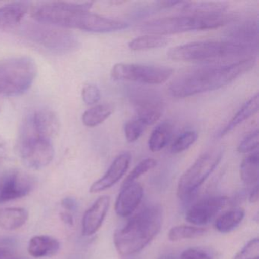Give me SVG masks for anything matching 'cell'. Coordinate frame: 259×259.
<instances>
[{"label":"cell","instance_id":"d4e9b609","mask_svg":"<svg viewBox=\"0 0 259 259\" xmlns=\"http://www.w3.org/2000/svg\"><path fill=\"white\" fill-rule=\"evenodd\" d=\"M174 127L169 122H163L157 125L148 140L149 149L152 152H158L165 148L172 137Z\"/></svg>","mask_w":259,"mask_h":259},{"label":"cell","instance_id":"4316f807","mask_svg":"<svg viewBox=\"0 0 259 259\" xmlns=\"http://www.w3.org/2000/svg\"><path fill=\"white\" fill-rule=\"evenodd\" d=\"M244 217L245 211L242 209L229 210L216 220L215 228L219 233H230L241 224Z\"/></svg>","mask_w":259,"mask_h":259},{"label":"cell","instance_id":"52a82bcc","mask_svg":"<svg viewBox=\"0 0 259 259\" xmlns=\"http://www.w3.org/2000/svg\"><path fill=\"white\" fill-rule=\"evenodd\" d=\"M223 152L213 149L204 152L181 176L177 184V196L182 201L192 198L211 175L222 159Z\"/></svg>","mask_w":259,"mask_h":259},{"label":"cell","instance_id":"836d02e7","mask_svg":"<svg viewBox=\"0 0 259 259\" xmlns=\"http://www.w3.org/2000/svg\"><path fill=\"white\" fill-rule=\"evenodd\" d=\"M233 259H259V239L250 240Z\"/></svg>","mask_w":259,"mask_h":259},{"label":"cell","instance_id":"5b68a950","mask_svg":"<svg viewBox=\"0 0 259 259\" xmlns=\"http://www.w3.org/2000/svg\"><path fill=\"white\" fill-rule=\"evenodd\" d=\"M233 15L223 13L218 15L186 14L146 21L137 27L141 32L154 35H167L194 31L215 29L231 23Z\"/></svg>","mask_w":259,"mask_h":259},{"label":"cell","instance_id":"b9f144b4","mask_svg":"<svg viewBox=\"0 0 259 259\" xmlns=\"http://www.w3.org/2000/svg\"><path fill=\"white\" fill-rule=\"evenodd\" d=\"M160 259H176V257H172L171 255L165 256V257H161Z\"/></svg>","mask_w":259,"mask_h":259},{"label":"cell","instance_id":"4fadbf2b","mask_svg":"<svg viewBox=\"0 0 259 259\" xmlns=\"http://www.w3.org/2000/svg\"><path fill=\"white\" fill-rule=\"evenodd\" d=\"M34 186V180L26 174L20 172L9 174L0 187V204L26 196Z\"/></svg>","mask_w":259,"mask_h":259},{"label":"cell","instance_id":"7c38bea8","mask_svg":"<svg viewBox=\"0 0 259 259\" xmlns=\"http://www.w3.org/2000/svg\"><path fill=\"white\" fill-rule=\"evenodd\" d=\"M228 201L226 196H211L203 198L192 206L186 214V220L193 225L204 226L209 224Z\"/></svg>","mask_w":259,"mask_h":259},{"label":"cell","instance_id":"e0dca14e","mask_svg":"<svg viewBox=\"0 0 259 259\" xmlns=\"http://www.w3.org/2000/svg\"><path fill=\"white\" fill-rule=\"evenodd\" d=\"M144 189L137 182L122 186L115 203V211L120 218L131 216L142 202Z\"/></svg>","mask_w":259,"mask_h":259},{"label":"cell","instance_id":"d590c367","mask_svg":"<svg viewBox=\"0 0 259 259\" xmlns=\"http://www.w3.org/2000/svg\"><path fill=\"white\" fill-rule=\"evenodd\" d=\"M180 259H211V257L204 250L190 248L183 251Z\"/></svg>","mask_w":259,"mask_h":259},{"label":"cell","instance_id":"d6986e66","mask_svg":"<svg viewBox=\"0 0 259 259\" xmlns=\"http://www.w3.org/2000/svg\"><path fill=\"white\" fill-rule=\"evenodd\" d=\"M177 9L186 14L207 16L226 13L228 5L226 3L213 1H181Z\"/></svg>","mask_w":259,"mask_h":259},{"label":"cell","instance_id":"3957f363","mask_svg":"<svg viewBox=\"0 0 259 259\" xmlns=\"http://www.w3.org/2000/svg\"><path fill=\"white\" fill-rule=\"evenodd\" d=\"M162 224L163 210L160 206L145 207L115 232L113 242L116 251L124 257L139 252L157 236Z\"/></svg>","mask_w":259,"mask_h":259},{"label":"cell","instance_id":"ba28073f","mask_svg":"<svg viewBox=\"0 0 259 259\" xmlns=\"http://www.w3.org/2000/svg\"><path fill=\"white\" fill-rule=\"evenodd\" d=\"M19 151L25 164L34 169L46 167L54 157L52 139L38 136L24 127L21 133Z\"/></svg>","mask_w":259,"mask_h":259},{"label":"cell","instance_id":"7402d4cb","mask_svg":"<svg viewBox=\"0 0 259 259\" xmlns=\"http://www.w3.org/2000/svg\"><path fill=\"white\" fill-rule=\"evenodd\" d=\"M259 107L258 94L256 93L254 96L251 97L246 103L243 104L239 109V111L234 115L231 120L224 126V128L220 132L218 136L222 138L233 131L236 127L239 126L242 122L254 116L257 111Z\"/></svg>","mask_w":259,"mask_h":259},{"label":"cell","instance_id":"8992f818","mask_svg":"<svg viewBox=\"0 0 259 259\" xmlns=\"http://www.w3.org/2000/svg\"><path fill=\"white\" fill-rule=\"evenodd\" d=\"M37 74L35 62L28 57L0 62V95L18 96L32 85Z\"/></svg>","mask_w":259,"mask_h":259},{"label":"cell","instance_id":"74e56055","mask_svg":"<svg viewBox=\"0 0 259 259\" xmlns=\"http://www.w3.org/2000/svg\"><path fill=\"white\" fill-rule=\"evenodd\" d=\"M7 154V144L5 139L0 136V166L5 160Z\"/></svg>","mask_w":259,"mask_h":259},{"label":"cell","instance_id":"cb8c5ba5","mask_svg":"<svg viewBox=\"0 0 259 259\" xmlns=\"http://www.w3.org/2000/svg\"><path fill=\"white\" fill-rule=\"evenodd\" d=\"M241 180L247 186H256L259 180L258 151H255L243 159L239 167Z\"/></svg>","mask_w":259,"mask_h":259},{"label":"cell","instance_id":"8fae6325","mask_svg":"<svg viewBox=\"0 0 259 259\" xmlns=\"http://www.w3.org/2000/svg\"><path fill=\"white\" fill-rule=\"evenodd\" d=\"M28 32L33 41L54 52H69L78 45L75 36L63 30L34 26L28 28Z\"/></svg>","mask_w":259,"mask_h":259},{"label":"cell","instance_id":"f546056e","mask_svg":"<svg viewBox=\"0 0 259 259\" xmlns=\"http://www.w3.org/2000/svg\"><path fill=\"white\" fill-rule=\"evenodd\" d=\"M157 160L154 158H146L142 160V161L139 162L134 168L133 170L130 172L126 178L122 183V186H127V185L131 184V183H135L136 180L146 174L148 171L151 169H154L157 166Z\"/></svg>","mask_w":259,"mask_h":259},{"label":"cell","instance_id":"ffe728a7","mask_svg":"<svg viewBox=\"0 0 259 259\" xmlns=\"http://www.w3.org/2000/svg\"><path fill=\"white\" fill-rule=\"evenodd\" d=\"M60 243L49 236H36L30 239L28 251L30 255L37 258L52 257L60 251Z\"/></svg>","mask_w":259,"mask_h":259},{"label":"cell","instance_id":"ab89813d","mask_svg":"<svg viewBox=\"0 0 259 259\" xmlns=\"http://www.w3.org/2000/svg\"><path fill=\"white\" fill-rule=\"evenodd\" d=\"M60 218H61L62 221L67 225L72 226L74 224L73 217L70 214V213H67V212H63L60 213Z\"/></svg>","mask_w":259,"mask_h":259},{"label":"cell","instance_id":"d6a6232c","mask_svg":"<svg viewBox=\"0 0 259 259\" xmlns=\"http://www.w3.org/2000/svg\"><path fill=\"white\" fill-rule=\"evenodd\" d=\"M258 147V130L248 133L238 145L237 151L242 154L254 152Z\"/></svg>","mask_w":259,"mask_h":259},{"label":"cell","instance_id":"6da1fadb","mask_svg":"<svg viewBox=\"0 0 259 259\" xmlns=\"http://www.w3.org/2000/svg\"><path fill=\"white\" fill-rule=\"evenodd\" d=\"M92 7V3H43L33 8L31 16L40 23L89 32H114L128 28L126 22L90 13Z\"/></svg>","mask_w":259,"mask_h":259},{"label":"cell","instance_id":"4dcf8cb0","mask_svg":"<svg viewBox=\"0 0 259 259\" xmlns=\"http://www.w3.org/2000/svg\"><path fill=\"white\" fill-rule=\"evenodd\" d=\"M198 139V134L193 130L184 132L181 133L174 141L171 146V152L172 154H180L190 148Z\"/></svg>","mask_w":259,"mask_h":259},{"label":"cell","instance_id":"9c48e42d","mask_svg":"<svg viewBox=\"0 0 259 259\" xmlns=\"http://www.w3.org/2000/svg\"><path fill=\"white\" fill-rule=\"evenodd\" d=\"M174 72V69L166 66L117 63L112 68L110 75L115 81H133L145 84H160L168 81Z\"/></svg>","mask_w":259,"mask_h":259},{"label":"cell","instance_id":"30bf717a","mask_svg":"<svg viewBox=\"0 0 259 259\" xmlns=\"http://www.w3.org/2000/svg\"><path fill=\"white\" fill-rule=\"evenodd\" d=\"M128 97L137 113V118L148 126L154 125L161 118L165 102L157 91L148 88L131 87L128 89Z\"/></svg>","mask_w":259,"mask_h":259},{"label":"cell","instance_id":"8d00e7d4","mask_svg":"<svg viewBox=\"0 0 259 259\" xmlns=\"http://www.w3.org/2000/svg\"><path fill=\"white\" fill-rule=\"evenodd\" d=\"M61 204L63 208L69 210V211H75L78 207V201L72 197H66V198H63L62 200Z\"/></svg>","mask_w":259,"mask_h":259},{"label":"cell","instance_id":"83f0119b","mask_svg":"<svg viewBox=\"0 0 259 259\" xmlns=\"http://www.w3.org/2000/svg\"><path fill=\"white\" fill-rule=\"evenodd\" d=\"M169 39L161 35H145L136 37L128 44V48L134 51H146L154 48H163L169 43Z\"/></svg>","mask_w":259,"mask_h":259},{"label":"cell","instance_id":"5bb4252c","mask_svg":"<svg viewBox=\"0 0 259 259\" xmlns=\"http://www.w3.org/2000/svg\"><path fill=\"white\" fill-rule=\"evenodd\" d=\"M131 160L132 156L130 152L119 154L105 174L91 186L89 189L91 193H98L115 186L128 170Z\"/></svg>","mask_w":259,"mask_h":259},{"label":"cell","instance_id":"603a6c76","mask_svg":"<svg viewBox=\"0 0 259 259\" xmlns=\"http://www.w3.org/2000/svg\"><path fill=\"white\" fill-rule=\"evenodd\" d=\"M28 212L23 207L0 209V228L15 230L22 227L28 219Z\"/></svg>","mask_w":259,"mask_h":259},{"label":"cell","instance_id":"277c9868","mask_svg":"<svg viewBox=\"0 0 259 259\" xmlns=\"http://www.w3.org/2000/svg\"><path fill=\"white\" fill-rule=\"evenodd\" d=\"M258 48L233 42L203 40L171 48L167 57L174 61L210 62L221 59L255 57Z\"/></svg>","mask_w":259,"mask_h":259},{"label":"cell","instance_id":"ac0fdd59","mask_svg":"<svg viewBox=\"0 0 259 259\" xmlns=\"http://www.w3.org/2000/svg\"><path fill=\"white\" fill-rule=\"evenodd\" d=\"M110 205V197L102 195L86 210L81 226L83 236H92L98 231L108 213Z\"/></svg>","mask_w":259,"mask_h":259},{"label":"cell","instance_id":"7bdbcfd3","mask_svg":"<svg viewBox=\"0 0 259 259\" xmlns=\"http://www.w3.org/2000/svg\"><path fill=\"white\" fill-rule=\"evenodd\" d=\"M8 259H25L23 258V257H16V256L15 255H12L11 257H10V258Z\"/></svg>","mask_w":259,"mask_h":259},{"label":"cell","instance_id":"2e32d148","mask_svg":"<svg viewBox=\"0 0 259 259\" xmlns=\"http://www.w3.org/2000/svg\"><path fill=\"white\" fill-rule=\"evenodd\" d=\"M258 21L248 19L236 22L225 31V40L258 48Z\"/></svg>","mask_w":259,"mask_h":259},{"label":"cell","instance_id":"484cf974","mask_svg":"<svg viewBox=\"0 0 259 259\" xmlns=\"http://www.w3.org/2000/svg\"><path fill=\"white\" fill-rule=\"evenodd\" d=\"M113 107L111 104H98L86 110L82 115V122L85 126L93 128L98 126L110 117L113 113Z\"/></svg>","mask_w":259,"mask_h":259},{"label":"cell","instance_id":"60d3db41","mask_svg":"<svg viewBox=\"0 0 259 259\" xmlns=\"http://www.w3.org/2000/svg\"><path fill=\"white\" fill-rule=\"evenodd\" d=\"M13 254L7 251L5 248L0 247V259H8L10 258Z\"/></svg>","mask_w":259,"mask_h":259},{"label":"cell","instance_id":"7a4b0ae2","mask_svg":"<svg viewBox=\"0 0 259 259\" xmlns=\"http://www.w3.org/2000/svg\"><path fill=\"white\" fill-rule=\"evenodd\" d=\"M256 57H248L229 64L204 66L178 75L169 86L172 96L189 98L218 90L254 68Z\"/></svg>","mask_w":259,"mask_h":259},{"label":"cell","instance_id":"f1b7e54d","mask_svg":"<svg viewBox=\"0 0 259 259\" xmlns=\"http://www.w3.org/2000/svg\"><path fill=\"white\" fill-rule=\"evenodd\" d=\"M207 230L196 226L178 225L172 227L168 233V239L171 242L196 239L204 236Z\"/></svg>","mask_w":259,"mask_h":259},{"label":"cell","instance_id":"f35d334b","mask_svg":"<svg viewBox=\"0 0 259 259\" xmlns=\"http://www.w3.org/2000/svg\"><path fill=\"white\" fill-rule=\"evenodd\" d=\"M259 199V189L258 185H256L253 188L251 192H250L249 196H248V200H249L250 203H257Z\"/></svg>","mask_w":259,"mask_h":259},{"label":"cell","instance_id":"9a60e30c","mask_svg":"<svg viewBox=\"0 0 259 259\" xmlns=\"http://www.w3.org/2000/svg\"><path fill=\"white\" fill-rule=\"evenodd\" d=\"M23 127L38 136L53 139L60 130V121L54 112L39 110L28 116Z\"/></svg>","mask_w":259,"mask_h":259},{"label":"cell","instance_id":"e575fe53","mask_svg":"<svg viewBox=\"0 0 259 259\" xmlns=\"http://www.w3.org/2000/svg\"><path fill=\"white\" fill-rule=\"evenodd\" d=\"M100 89L95 84H88L84 86L81 92L83 101L88 105L97 104L101 99Z\"/></svg>","mask_w":259,"mask_h":259},{"label":"cell","instance_id":"1f68e13d","mask_svg":"<svg viewBox=\"0 0 259 259\" xmlns=\"http://www.w3.org/2000/svg\"><path fill=\"white\" fill-rule=\"evenodd\" d=\"M148 125L139 118L132 119L126 122L124 127L125 139L128 142H135L141 137Z\"/></svg>","mask_w":259,"mask_h":259},{"label":"cell","instance_id":"44dd1931","mask_svg":"<svg viewBox=\"0 0 259 259\" xmlns=\"http://www.w3.org/2000/svg\"><path fill=\"white\" fill-rule=\"evenodd\" d=\"M28 10L26 3H13L0 8V31L14 28L20 23Z\"/></svg>","mask_w":259,"mask_h":259}]
</instances>
